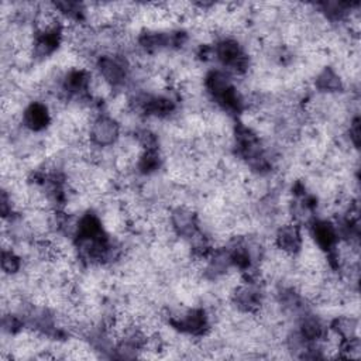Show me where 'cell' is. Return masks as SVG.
I'll return each mask as SVG.
<instances>
[{"mask_svg": "<svg viewBox=\"0 0 361 361\" xmlns=\"http://www.w3.org/2000/svg\"><path fill=\"white\" fill-rule=\"evenodd\" d=\"M121 135V127L118 121L104 113H100L93 118L89 126V141L100 148H109L116 145Z\"/></svg>", "mask_w": 361, "mask_h": 361, "instance_id": "1", "label": "cell"}, {"mask_svg": "<svg viewBox=\"0 0 361 361\" xmlns=\"http://www.w3.org/2000/svg\"><path fill=\"white\" fill-rule=\"evenodd\" d=\"M52 113L47 103L41 100H32L21 114V126L37 134L45 133L52 124Z\"/></svg>", "mask_w": 361, "mask_h": 361, "instance_id": "2", "label": "cell"}, {"mask_svg": "<svg viewBox=\"0 0 361 361\" xmlns=\"http://www.w3.org/2000/svg\"><path fill=\"white\" fill-rule=\"evenodd\" d=\"M303 226H299L293 221L281 224L275 228L274 237H272V244L289 254V255H296L300 251L302 243H303Z\"/></svg>", "mask_w": 361, "mask_h": 361, "instance_id": "3", "label": "cell"}, {"mask_svg": "<svg viewBox=\"0 0 361 361\" xmlns=\"http://www.w3.org/2000/svg\"><path fill=\"white\" fill-rule=\"evenodd\" d=\"M169 221L172 228L179 237L188 238L195 231L199 230V216L197 212L185 204H178L169 210Z\"/></svg>", "mask_w": 361, "mask_h": 361, "instance_id": "4", "label": "cell"}, {"mask_svg": "<svg viewBox=\"0 0 361 361\" xmlns=\"http://www.w3.org/2000/svg\"><path fill=\"white\" fill-rule=\"evenodd\" d=\"M312 85L316 89L314 92L326 93V94H336L344 90V83L338 72L327 65L322 68L312 79Z\"/></svg>", "mask_w": 361, "mask_h": 361, "instance_id": "5", "label": "cell"}, {"mask_svg": "<svg viewBox=\"0 0 361 361\" xmlns=\"http://www.w3.org/2000/svg\"><path fill=\"white\" fill-rule=\"evenodd\" d=\"M329 327L343 341L360 337V322H358V316H354V314L340 313L330 320Z\"/></svg>", "mask_w": 361, "mask_h": 361, "instance_id": "6", "label": "cell"}, {"mask_svg": "<svg viewBox=\"0 0 361 361\" xmlns=\"http://www.w3.org/2000/svg\"><path fill=\"white\" fill-rule=\"evenodd\" d=\"M24 259L13 250H3L1 254V269L4 275L13 276L23 271Z\"/></svg>", "mask_w": 361, "mask_h": 361, "instance_id": "7", "label": "cell"}]
</instances>
